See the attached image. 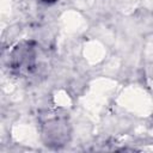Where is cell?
Segmentation results:
<instances>
[{"label": "cell", "mask_w": 153, "mask_h": 153, "mask_svg": "<svg viewBox=\"0 0 153 153\" xmlns=\"http://www.w3.org/2000/svg\"><path fill=\"white\" fill-rule=\"evenodd\" d=\"M11 68L18 74L30 73L36 65V50L31 42H24L18 44L10 57Z\"/></svg>", "instance_id": "1"}, {"label": "cell", "mask_w": 153, "mask_h": 153, "mask_svg": "<svg viewBox=\"0 0 153 153\" xmlns=\"http://www.w3.org/2000/svg\"><path fill=\"white\" fill-rule=\"evenodd\" d=\"M41 1H43V2H47V4H49V2H54V1H56V0H41Z\"/></svg>", "instance_id": "2"}]
</instances>
